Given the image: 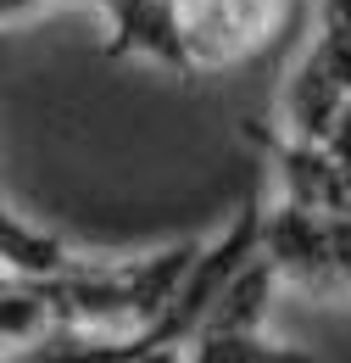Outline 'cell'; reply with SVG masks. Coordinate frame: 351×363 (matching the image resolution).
I'll list each match as a JSON object with an SVG mask.
<instances>
[{
    "label": "cell",
    "mask_w": 351,
    "mask_h": 363,
    "mask_svg": "<svg viewBox=\"0 0 351 363\" xmlns=\"http://www.w3.org/2000/svg\"><path fill=\"white\" fill-rule=\"evenodd\" d=\"M284 28V0H184L190 73L234 67Z\"/></svg>",
    "instance_id": "obj_1"
},
{
    "label": "cell",
    "mask_w": 351,
    "mask_h": 363,
    "mask_svg": "<svg viewBox=\"0 0 351 363\" xmlns=\"http://www.w3.org/2000/svg\"><path fill=\"white\" fill-rule=\"evenodd\" d=\"M50 6H79V0H0V17L6 23H28V17H40Z\"/></svg>",
    "instance_id": "obj_7"
},
{
    "label": "cell",
    "mask_w": 351,
    "mask_h": 363,
    "mask_svg": "<svg viewBox=\"0 0 351 363\" xmlns=\"http://www.w3.org/2000/svg\"><path fill=\"white\" fill-rule=\"evenodd\" d=\"M106 11V56H145L156 67L190 73L184 50V0H95Z\"/></svg>",
    "instance_id": "obj_3"
},
{
    "label": "cell",
    "mask_w": 351,
    "mask_h": 363,
    "mask_svg": "<svg viewBox=\"0 0 351 363\" xmlns=\"http://www.w3.org/2000/svg\"><path fill=\"white\" fill-rule=\"evenodd\" d=\"M263 263L307 296H340L335 279V246H329V213L273 201L263 207Z\"/></svg>",
    "instance_id": "obj_2"
},
{
    "label": "cell",
    "mask_w": 351,
    "mask_h": 363,
    "mask_svg": "<svg viewBox=\"0 0 351 363\" xmlns=\"http://www.w3.org/2000/svg\"><path fill=\"white\" fill-rule=\"evenodd\" d=\"M0 263H6V279H34V285H50L62 274L84 269V252H73L62 235L40 229L23 213H0Z\"/></svg>",
    "instance_id": "obj_4"
},
{
    "label": "cell",
    "mask_w": 351,
    "mask_h": 363,
    "mask_svg": "<svg viewBox=\"0 0 351 363\" xmlns=\"http://www.w3.org/2000/svg\"><path fill=\"white\" fill-rule=\"evenodd\" d=\"M190 363H318V358L267 341L263 330H201L190 341Z\"/></svg>",
    "instance_id": "obj_5"
},
{
    "label": "cell",
    "mask_w": 351,
    "mask_h": 363,
    "mask_svg": "<svg viewBox=\"0 0 351 363\" xmlns=\"http://www.w3.org/2000/svg\"><path fill=\"white\" fill-rule=\"evenodd\" d=\"M329 162H335V184H340V213H351V106L340 112V123L329 129Z\"/></svg>",
    "instance_id": "obj_6"
}]
</instances>
